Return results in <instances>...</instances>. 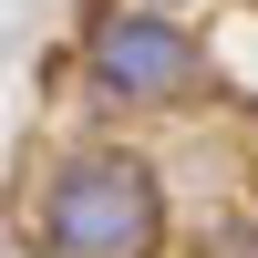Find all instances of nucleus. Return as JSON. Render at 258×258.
<instances>
[{
    "label": "nucleus",
    "instance_id": "obj_1",
    "mask_svg": "<svg viewBox=\"0 0 258 258\" xmlns=\"http://www.w3.org/2000/svg\"><path fill=\"white\" fill-rule=\"evenodd\" d=\"M165 238H176V197L145 145L83 135L31 186V258H165Z\"/></svg>",
    "mask_w": 258,
    "mask_h": 258
},
{
    "label": "nucleus",
    "instance_id": "obj_2",
    "mask_svg": "<svg viewBox=\"0 0 258 258\" xmlns=\"http://www.w3.org/2000/svg\"><path fill=\"white\" fill-rule=\"evenodd\" d=\"M73 73L93 93V114L145 124V114H186V103L217 83V52H207L197 21L145 11V0H93L73 31Z\"/></svg>",
    "mask_w": 258,
    "mask_h": 258
},
{
    "label": "nucleus",
    "instance_id": "obj_3",
    "mask_svg": "<svg viewBox=\"0 0 258 258\" xmlns=\"http://www.w3.org/2000/svg\"><path fill=\"white\" fill-rule=\"evenodd\" d=\"M207 258H258V217L248 207H227V217L207 227Z\"/></svg>",
    "mask_w": 258,
    "mask_h": 258
},
{
    "label": "nucleus",
    "instance_id": "obj_4",
    "mask_svg": "<svg viewBox=\"0 0 258 258\" xmlns=\"http://www.w3.org/2000/svg\"><path fill=\"white\" fill-rule=\"evenodd\" d=\"M145 11H176V21H197V11H207V0H145Z\"/></svg>",
    "mask_w": 258,
    "mask_h": 258
},
{
    "label": "nucleus",
    "instance_id": "obj_5",
    "mask_svg": "<svg viewBox=\"0 0 258 258\" xmlns=\"http://www.w3.org/2000/svg\"><path fill=\"white\" fill-rule=\"evenodd\" d=\"M248 217H258V155H248Z\"/></svg>",
    "mask_w": 258,
    "mask_h": 258
}]
</instances>
